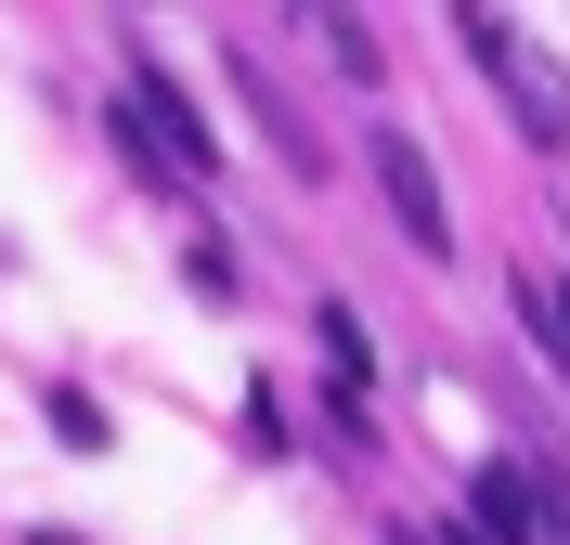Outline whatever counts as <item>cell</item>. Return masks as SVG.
<instances>
[{
	"mask_svg": "<svg viewBox=\"0 0 570 545\" xmlns=\"http://www.w3.org/2000/svg\"><path fill=\"white\" fill-rule=\"evenodd\" d=\"M519 325H532V351L558 363V390H570V286H544V273H519Z\"/></svg>",
	"mask_w": 570,
	"mask_h": 545,
	"instance_id": "cell-8",
	"label": "cell"
},
{
	"mask_svg": "<svg viewBox=\"0 0 570 545\" xmlns=\"http://www.w3.org/2000/svg\"><path fill=\"white\" fill-rule=\"evenodd\" d=\"M312 338H324V390L376 402V325H363L351 299H324V312H312Z\"/></svg>",
	"mask_w": 570,
	"mask_h": 545,
	"instance_id": "cell-5",
	"label": "cell"
},
{
	"mask_svg": "<svg viewBox=\"0 0 570 545\" xmlns=\"http://www.w3.org/2000/svg\"><path fill=\"white\" fill-rule=\"evenodd\" d=\"M324 52H337V78H376V66H390V52H376V27H363V13H324Z\"/></svg>",
	"mask_w": 570,
	"mask_h": 545,
	"instance_id": "cell-10",
	"label": "cell"
},
{
	"mask_svg": "<svg viewBox=\"0 0 570 545\" xmlns=\"http://www.w3.org/2000/svg\"><path fill=\"white\" fill-rule=\"evenodd\" d=\"M39 416H52V441H66V455H117V416H105L91 390H66V377L39 390Z\"/></svg>",
	"mask_w": 570,
	"mask_h": 545,
	"instance_id": "cell-7",
	"label": "cell"
},
{
	"mask_svg": "<svg viewBox=\"0 0 570 545\" xmlns=\"http://www.w3.org/2000/svg\"><path fill=\"white\" fill-rule=\"evenodd\" d=\"M363 169H376V195H390L402 247H415V260H454V208H441V169H428V144L376 130V144H363Z\"/></svg>",
	"mask_w": 570,
	"mask_h": 545,
	"instance_id": "cell-3",
	"label": "cell"
},
{
	"mask_svg": "<svg viewBox=\"0 0 570 545\" xmlns=\"http://www.w3.org/2000/svg\"><path fill=\"white\" fill-rule=\"evenodd\" d=\"M27 545H78V533H66V519H27Z\"/></svg>",
	"mask_w": 570,
	"mask_h": 545,
	"instance_id": "cell-13",
	"label": "cell"
},
{
	"mask_svg": "<svg viewBox=\"0 0 570 545\" xmlns=\"http://www.w3.org/2000/svg\"><path fill=\"white\" fill-rule=\"evenodd\" d=\"M247 441H259V455H285V390H273V377L247 390Z\"/></svg>",
	"mask_w": 570,
	"mask_h": 545,
	"instance_id": "cell-12",
	"label": "cell"
},
{
	"mask_svg": "<svg viewBox=\"0 0 570 545\" xmlns=\"http://www.w3.org/2000/svg\"><path fill=\"white\" fill-rule=\"evenodd\" d=\"M181 273H195V299H234V247H220V234H195V247H181Z\"/></svg>",
	"mask_w": 570,
	"mask_h": 545,
	"instance_id": "cell-11",
	"label": "cell"
},
{
	"mask_svg": "<svg viewBox=\"0 0 570 545\" xmlns=\"http://www.w3.org/2000/svg\"><path fill=\"white\" fill-rule=\"evenodd\" d=\"M454 39H466V66L505 91L519 144H532V156H570V78H558V52L519 27V13H454Z\"/></svg>",
	"mask_w": 570,
	"mask_h": 545,
	"instance_id": "cell-1",
	"label": "cell"
},
{
	"mask_svg": "<svg viewBox=\"0 0 570 545\" xmlns=\"http://www.w3.org/2000/svg\"><path fill=\"white\" fill-rule=\"evenodd\" d=\"M234 91H247V117H259V130H273V156H285V169H298V182H312L324 156H312V117L285 105V78L259 66V52H234Z\"/></svg>",
	"mask_w": 570,
	"mask_h": 545,
	"instance_id": "cell-4",
	"label": "cell"
},
{
	"mask_svg": "<svg viewBox=\"0 0 570 545\" xmlns=\"http://www.w3.org/2000/svg\"><path fill=\"white\" fill-rule=\"evenodd\" d=\"M466 533H480V545H532V480L480 468V480H466Z\"/></svg>",
	"mask_w": 570,
	"mask_h": 545,
	"instance_id": "cell-6",
	"label": "cell"
},
{
	"mask_svg": "<svg viewBox=\"0 0 570 545\" xmlns=\"http://www.w3.org/2000/svg\"><path fill=\"white\" fill-rule=\"evenodd\" d=\"M117 105L156 130V156H169L181 182H208V169H220V144H208V117H195V91L169 78V52H142V39H130V91H117Z\"/></svg>",
	"mask_w": 570,
	"mask_h": 545,
	"instance_id": "cell-2",
	"label": "cell"
},
{
	"mask_svg": "<svg viewBox=\"0 0 570 545\" xmlns=\"http://www.w3.org/2000/svg\"><path fill=\"white\" fill-rule=\"evenodd\" d=\"M519 480H532V533L570 545V468H544V455H519Z\"/></svg>",
	"mask_w": 570,
	"mask_h": 545,
	"instance_id": "cell-9",
	"label": "cell"
}]
</instances>
